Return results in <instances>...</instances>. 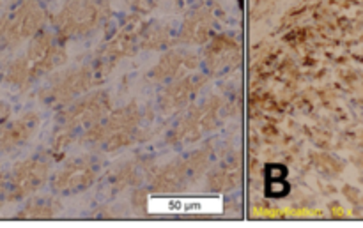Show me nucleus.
Segmentation results:
<instances>
[{
	"label": "nucleus",
	"mask_w": 363,
	"mask_h": 228,
	"mask_svg": "<svg viewBox=\"0 0 363 228\" xmlns=\"http://www.w3.org/2000/svg\"><path fill=\"white\" fill-rule=\"evenodd\" d=\"M9 112H11L9 106H7L6 103H0V124H2L7 117H9Z\"/></svg>",
	"instance_id": "8"
},
{
	"label": "nucleus",
	"mask_w": 363,
	"mask_h": 228,
	"mask_svg": "<svg viewBox=\"0 0 363 228\" xmlns=\"http://www.w3.org/2000/svg\"><path fill=\"white\" fill-rule=\"evenodd\" d=\"M60 209L59 202L52 200V198H34L28 202L23 207L21 215L18 218L21 220H39V218H52L57 215Z\"/></svg>",
	"instance_id": "5"
},
{
	"label": "nucleus",
	"mask_w": 363,
	"mask_h": 228,
	"mask_svg": "<svg viewBox=\"0 0 363 228\" xmlns=\"http://www.w3.org/2000/svg\"><path fill=\"white\" fill-rule=\"evenodd\" d=\"M48 177V165L39 159H27L14 169L11 176L7 200H20L28 197L45 184Z\"/></svg>",
	"instance_id": "2"
},
{
	"label": "nucleus",
	"mask_w": 363,
	"mask_h": 228,
	"mask_svg": "<svg viewBox=\"0 0 363 228\" xmlns=\"http://www.w3.org/2000/svg\"><path fill=\"white\" fill-rule=\"evenodd\" d=\"M35 126H38V117L27 113L21 119L2 127L0 130V152L11 151V149L18 147V145L25 144L35 131Z\"/></svg>",
	"instance_id": "4"
},
{
	"label": "nucleus",
	"mask_w": 363,
	"mask_h": 228,
	"mask_svg": "<svg viewBox=\"0 0 363 228\" xmlns=\"http://www.w3.org/2000/svg\"><path fill=\"white\" fill-rule=\"evenodd\" d=\"M92 179H94V172L91 166L84 161H74L57 173V177L53 179V188L62 193H71V191L87 188Z\"/></svg>",
	"instance_id": "3"
},
{
	"label": "nucleus",
	"mask_w": 363,
	"mask_h": 228,
	"mask_svg": "<svg viewBox=\"0 0 363 228\" xmlns=\"http://www.w3.org/2000/svg\"><path fill=\"white\" fill-rule=\"evenodd\" d=\"M7 197V190H6V177L0 173V205H2V202L6 200Z\"/></svg>",
	"instance_id": "7"
},
{
	"label": "nucleus",
	"mask_w": 363,
	"mask_h": 228,
	"mask_svg": "<svg viewBox=\"0 0 363 228\" xmlns=\"http://www.w3.org/2000/svg\"><path fill=\"white\" fill-rule=\"evenodd\" d=\"M43 23V11L34 0L21 4L13 16L0 18V42L4 46H14L25 38H30Z\"/></svg>",
	"instance_id": "1"
},
{
	"label": "nucleus",
	"mask_w": 363,
	"mask_h": 228,
	"mask_svg": "<svg viewBox=\"0 0 363 228\" xmlns=\"http://www.w3.org/2000/svg\"><path fill=\"white\" fill-rule=\"evenodd\" d=\"M240 179V166L238 165H225L216 170L213 177H209V186L215 190H229Z\"/></svg>",
	"instance_id": "6"
}]
</instances>
